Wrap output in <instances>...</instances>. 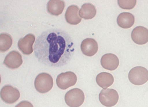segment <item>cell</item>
Wrapping results in <instances>:
<instances>
[{
    "label": "cell",
    "mask_w": 148,
    "mask_h": 107,
    "mask_svg": "<svg viewBox=\"0 0 148 107\" xmlns=\"http://www.w3.org/2000/svg\"><path fill=\"white\" fill-rule=\"evenodd\" d=\"M13 40L11 36L7 33H2L0 35V51L2 53L7 51L10 48Z\"/></svg>",
    "instance_id": "ac0fdd59"
},
{
    "label": "cell",
    "mask_w": 148,
    "mask_h": 107,
    "mask_svg": "<svg viewBox=\"0 0 148 107\" xmlns=\"http://www.w3.org/2000/svg\"><path fill=\"white\" fill-rule=\"evenodd\" d=\"M53 85V79L49 74L42 73L36 77L34 81L36 90L41 93H45L52 89Z\"/></svg>",
    "instance_id": "7a4b0ae2"
},
{
    "label": "cell",
    "mask_w": 148,
    "mask_h": 107,
    "mask_svg": "<svg viewBox=\"0 0 148 107\" xmlns=\"http://www.w3.org/2000/svg\"><path fill=\"white\" fill-rule=\"evenodd\" d=\"M71 37L67 33L58 29L43 32L34 45V53L38 61L50 67H60L68 64L75 48Z\"/></svg>",
    "instance_id": "6da1fadb"
},
{
    "label": "cell",
    "mask_w": 148,
    "mask_h": 107,
    "mask_svg": "<svg viewBox=\"0 0 148 107\" xmlns=\"http://www.w3.org/2000/svg\"><path fill=\"white\" fill-rule=\"evenodd\" d=\"M99 99L101 103L106 107H112L116 104L119 100L118 92L113 89H103L100 93Z\"/></svg>",
    "instance_id": "5b68a950"
},
{
    "label": "cell",
    "mask_w": 148,
    "mask_h": 107,
    "mask_svg": "<svg viewBox=\"0 0 148 107\" xmlns=\"http://www.w3.org/2000/svg\"><path fill=\"white\" fill-rule=\"evenodd\" d=\"M114 81V78L112 74L106 72L100 73L96 78L97 84L104 89H106L112 85Z\"/></svg>",
    "instance_id": "2e32d148"
},
{
    "label": "cell",
    "mask_w": 148,
    "mask_h": 107,
    "mask_svg": "<svg viewBox=\"0 0 148 107\" xmlns=\"http://www.w3.org/2000/svg\"><path fill=\"white\" fill-rule=\"evenodd\" d=\"M96 14L95 7L90 3L83 4L79 12L80 17L86 20L92 19L95 16Z\"/></svg>",
    "instance_id": "e0dca14e"
},
{
    "label": "cell",
    "mask_w": 148,
    "mask_h": 107,
    "mask_svg": "<svg viewBox=\"0 0 148 107\" xmlns=\"http://www.w3.org/2000/svg\"><path fill=\"white\" fill-rule=\"evenodd\" d=\"M79 9L75 5L69 6L66 11L65 18L67 22L72 25H76L81 22L82 18L78 14Z\"/></svg>",
    "instance_id": "4fadbf2b"
},
{
    "label": "cell",
    "mask_w": 148,
    "mask_h": 107,
    "mask_svg": "<svg viewBox=\"0 0 148 107\" xmlns=\"http://www.w3.org/2000/svg\"><path fill=\"white\" fill-rule=\"evenodd\" d=\"M130 81L133 85H141L144 84L148 80V71L145 68L137 66L132 68L128 74Z\"/></svg>",
    "instance_id": "3957f363"
},
{
    "label": "cell",
    "mask_w": 148,
    "mask_h": 107,
    "mask_svg": "<svg viewBox=\"0 0 148 107\" xmlns=\"http://www.w3.org/2000/svg\"><path fill=\"white\" fill-rule=\"evenodd\" d=\"M35 40V37L33 34H29L18 41V49L24 54L29 55L33 52V45Z\"/></svg>",
    "instance_id": "ba28073f"
},
{
    "label": "cell",
    "mask_w": 148,
    "mask_h": 107,
    "mask_svg": "<svg viewBox=\"0 0 148 107\" xmlns=\"http://www.w3.org/2000/svg\"><path fill=\"white\" fill-rule=\"evenodd\" d=\"M85 98L84 92L80 89L75 88L68 91L65 96V101L69 106L78 107L84 103Z\"/></svg>",
    "instance_id": "277c9868"
},
{
    "label": "cell",
    "mask_w": 148,
    "mask_h": 107,
    "mask_svg": "<svg viewBox=\"0 0 148 107\" xmlns=\"http://www.w3.org/2000/svg\"><path fill=\"white\" fill-rule=\"evenodd\" d=\"M64 2L61 0H51L47 5V10L51 15L58 16L61 14L64 8Z\"/></svg>",
    "instance_id": "5bb4252c"
},
{
    "label": "cell",
    "mask_w": 148,
    "mask_h": 107,
    "mask_svg": "<svg viewBox=\"0 0 148 107\" xmlns=\"http://www.w3.org/2000/svg\"><path fill=\"white\" fill-rule=\"evenodd\" d=\"M119 6L120 8L125 10H131L135 7L136 3V0L132 1H123L119 0L118 1Z\"/></svg>",
    "instance_id": "d6986e66"
},
{
    "label": "cell",
    "mask_w": 148,
    "mask_h": 107,
    "mask_svg": "<svg viewBox=\"0 0 148 107\" xmlns=\"http://www.w3.org/2000/svg\"><path fill=\"white\" fill-rule=\"evenodd\" d=\"M77 80L76 74L72 72L62 73L58 76L56 83L59 88L64 90L75 85Z\"/></svg>",
    "instance_id": "8992f818"
},
{
    "label": "cell",
    "mask_w": 148,
    "mask_h": 107,
    "mask_svg": "<svg viewBox=\"0 0 148 107\" xmlns=\"http://www.w3.org/2000/svg\"><path fill=\"white\" fill-rule=\"evenodd\" d=\"M132 38L134 43L139 45L147 43L148 41V30L142 26L136 27L132 30Z\"/></svg>",
    "instance_id": "30bf717a"
},
{
    "label": "cell",
    "mask_w": 148,
    "mask_h": 107,
    "mask_svg": "<svg viewBox=\"0 0 148 107\" xmlns=\"http://www.w3.org/2000/svg\"><path fill=\"white\" fill-rule=\"evenodd\" d=\"M1 96L5 103L11 104L15 103L19 99L20 93L16 88L10 85H6L2 88Z\"/></svg>",
    "instance_id": "52a82bcc"
},
{
    "label": "cell",
    "mask_w": 148,
    "mask_h": 107,
    "mask_svg": "<svg viewBox=\"0 0 148 107\" xmlns=\"http://www.w3.org/2000/svg\"><path fill=\"white\" fill-rule=\"evenodd\" d=\"M23 62L21 55L17 51L13 50L6 56L3 64L8 68L14 69L20 67Z\"/></svg>",
    "instance_id": "9c48e42d"
},
{
    "label": "cell",
    "mask_w": 148,
    "mask_h": 107,
    "mask_svg": "<svg viewBox=\"0 0 148 107\" xmlns=\"http://www.w3.org/2000/svg\"><path fill=\"white\" fill-rule=\"evenodd\" d=\"M16 106H33L29 102L23 101L18 105Z\"/></svg>",
    "instance_id": "ffe728a7"
},
{
    "label": "cell",
    "mask_w": 148,
    "mask_h": 107,
    "mask_svg": "<svg viewBox=\"0 0 148 107\" xmlns=\"http://www.w3.org/2000/svg\"><path fill=\"white\" fill-rule=\"evenodd\" d=\"M135 21L134 16L129 12H123L120 14L117 18L118 25L124 29H128L132 27Z\"/></svg>",
    "instance_id": "9a60e30c"
},
{
    "label": "cell",
    "mask_w": 148,
    "mask_h": 107,
    "mask_svg": "<svg viewBox=\"0 0 148 107\" xmlns=\"http://www.w3.org/2000/svg\"><path fill=\"white\" fill-rule=\"evenodd\" d=\"M81 48L83 54L87 56L92 57L98 52V44L94 39L87 38L82 42Z\"/></svg>",
    "instance_id": "8fae6325"
},
{
    "label": "cell",
    "mask_w": 148,
    "mask_h": 107,
    "mask_svg": "<svg viewBox=\"0 0 148 107\" xmlns=\"http://www.w3.org/2000/svg\"><path fill=\"white\" fill-rule=\"evenodd\" d=\"M119 63V60L117 56L112 54L104 55L101 60L102 66L110 71H114L117 68Z\"/></svg>",
    "instance_id": "7c38bea8"
}]
</instances>
